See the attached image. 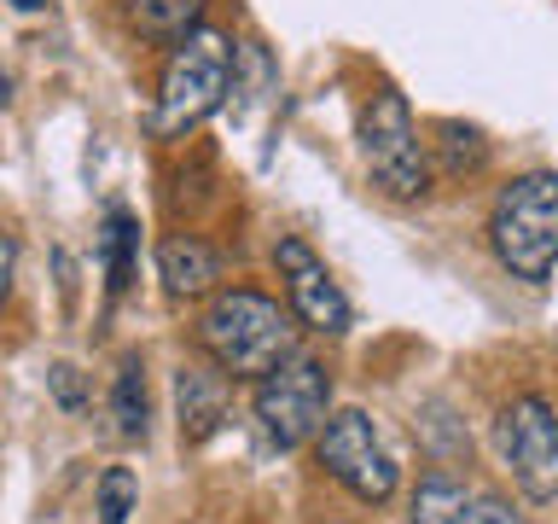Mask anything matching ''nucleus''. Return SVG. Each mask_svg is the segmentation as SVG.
<instances>
[{"label":"nucleus","mask_w":558,"mask_h":524,"mask_svg":"<svg viewBox=\"0 0 558 524\" xmlns=\"http://www.w3.org/2000/svg\"><path fill=\"white\" fill-rule=\"evenodd\" d=\"M320 466L338 478L355 501L366 507H384L396 496V461H390V449L378 443V431H373V419H366L361 408H343V414H331L320 419Z\"/></svg>","instance_id":"7"},{"label":"nucleus","mask_w":558,"mask_h":524,"mask_svg":"<svg viewBox=\"0 0 558 524\" xmlns=\"http://www.w3.org/2000/svg\"><path fill=\"white\" fill-rule=\"evenodd\" d=\"M361 146H366V169L373 181L390 192V199H425L430 192V164H425V146H418V129H413V111L396 87L373 94L361 117Z\"/></svg>","instance_id":"4"},{"label":"nucleus","mask_w":558,"mask_h":524,"mask_svg":"<svg viewBox=\"0 0 558 524\" xmlns=\"http://www.w3.org/2000/svg\"><path fill=\"white\" fill-rule=\"evenodd\" d=\"M111 414H117V431L122 437H146V373H140V361H129L117 373Z\"/></svg>","instance_id":"14"},{"label":"nucleus","mask_w":558,"mask_h":524,"mask_svg":"<svg viewBox=\"0 0 558 524\" xmlns=\"http://www.w3.org/2000/svg\"><path fill=\"white\" fill-rule=\"evenodd\" d=\"M198 344L216 356L221 373L233 379H262L268 367H279L286 356H296V326L291 314L274 303L268 291L233 286L198 314Z\"/></svg>","instance_id":"1"},{"label":"nucleus","mask_w":558,"mask_h":524,"mask_svg":"<svg viewBox=\"0 0 558 524\" xmlns=\"http://www.w3.org/2000/svg\"><path fill=\"white\" fill-rule=\"evenodd\" d=\"M134 501H140L134 472H129V466H111V472L99 478V524H129Z\"/></svg>","instance_id":"15"},{"label":"nucleus","mask_w":558,"mask_h":524,"mask_svg":"<svg viewBox=\"0 0 558 524\" xmlns=\"http://www.w3.org/2000/svg\"><path fill=\"white\" fill-rule=\"evenodd\" d=\"M52 391H59V402H64V408H76V402H82L76 367H52Z\"/></svg>","instance_id":"17"},{"label":"nucleus","mask_w":558,"mask_h":524,"mask_svg":"<svg viewBox=\"0 0 558 524\" xmlns=\"http://www.w3.org/2000/svg\"><path fill=\"white\" fill-rule=\"evenodd\" d=\"M227 87H233V41L221 29H186L174 41L169 64H163V82H157V111H151V134H186L198 129L204 117L221 111Z\"/></svg>","instance_id":"3"},{"label":"nucleus","mask_w":558,"mask_h":524,"mask_svg":"<svg viewBox=\"0 0 558 524\" xmlns=\"http://www.w3.org/2000/svg\"><path fill=\"white\" fill-rule=\"evenodd\" d=\"M134 245H140L134 216H129V210H111V216H105V239H99L105 269H111V291H122L134 279Z\"/></svg>","instance_id":"13"},{"label":"nucleus","mask_w":558,"mask_h":524,"mask_svg":"<svg viewBox=\"0 0 558 524\" xmlns=\"http://www.w3.org/2000/svg\"><path fill=\"white\" fill-rule=\"evenodd\" d=\"M174 391H181V431L192 437V443L221 426V414H227V379H221V373H204V367H181Z\"/></svg>","instance_id":"10"},{"label":"nucleus","mask_w":558,"mask_h":524,"mask_svg":"<svg viewBox=\"0 0 558 524\" xmlns=\"http://www.w3.org/2000/svg\"><path fill=\"white\" fill-rule=\"evenodd\" d=\"M488 245H495L500 269L512 279L547 286L553 257H558V175L553 169H530L500 187L495 216H488Z\"/></svg>","instance_id":"2"},{"label":"nucleus","mask_w":558,"mask_h":524,"mask_svg":"<svg viewBox=\"0 0 558 524\" xmlns=\"http://www.w3.org/2000/svg\"><path fill=\"white\" fill-rule=\"evenodd\" d=\"M274 262H279V279H286V291H291V309L303 314V326L314 332H326V338H343L349 332V297L338 291V279L326 274V262L308 251L303 239H279L274 245Z\"/></svg>","instance_id":"8"},{"label":"nucleus","mask_w":558,"mask_h":524,"mask_svg":"<svg viewBox=\"0 0 558 524\" xmlns=\"http://www.w3.org/2000/svg\"><path fill=\"white\" fill-rule=\"evenodd\" d=\"M12 7H17V12H35V7H41V0H12Z\"/></svg>","instance_id":"20"},{"label":"nucleus","mask_w":558,"mask_h":524,"mask_svg":"<svg viewBox=\"0 0 558 524\" xmlns=\"http://www.w3.org/2000/svg\"><path fill=\"white\" fill-rule=\"evenodd\" d=\"M7 105H12V82L0 76V111H7Z\"/></svg>","instance_id":"19"},{"label":"nucleus","mask_w":558,"mask_h":524,"mask_svg":"<svg viewBox=\"0 0 558 524\" xmlns=\"http://www.w3.org/2000/svg\"><path fill=\"white\" fill-rule=\"evenodd\" d=\"M326 402H331V373L314 356H286L256 384V419L268 431V443L279 449L308 443L326 419Z\"/></svg>","instance_id":"5"},{"label":"nucleus","mask_w":558,"mask_h":524,"mask_svg":"<svg viewBox=\"0 0 558 524\" xmlns=\"http://www.w3.org/2000/svg\"><path fill=\"white\" fill-rule=\"evenodd\" d=\"M157 274H163L169 297H198V291H209L221 279V257L209 251L204 239L174 234V239L157 245Z\"/></svg>","instance_id":"9"},{"label":"nucleus","mask_w":558,"mask_h":524,"mask_svg":"<svg viewBox=\"0 0 558 524\" xmlns=\"http://www.w3.org/2000/svg\"><path fill=\"white\" fill-rule=\"evenodd\" d=\"M495 449L535 507H547L558 496V426H553L547 396H518L512 408H500Z\"/></svg>","instance_id":"6"},{"label":"nucleus","mask_w":558,"mask_h":524,"mask_svg":"<svg viewBox=\"0 0 558 524\" xmlns=\"http://www.w3.org/2000/svg\"><path fill=\"white\" fill-rule=\"evenodd\" d=\"M12 269H17V239L0 234V303H7V291H12Z\"/></svg>","instance_id":"18"},{"label":"nucleus","mask_w":558,"mask_h":524,"mask_svg":"<svg viewBox=\"0 0 558 524\" xmlns=\"http://www.w3.org/2000/svg\"><path fill=\"white\" fill-rule=\"evenodd\" d=\"M453 524H530V519H523L512 501H500V496H471Z\"/></svg>","instance_id":"16"},{"label":"nucleus","mask_w":558,"mask_h":524,"mask_svg":"<svg viewBox=\"0 0 558 524\" xmlns=\"http://www.w3.org/2000/svg\"><path fill=\"white\" fill-rule=\"evenodd\" d=\"M122 12L146 41H181L186 29H198L204 0H122Z\"/></svg>","instance_id":"11"},{"label":"nucleus","mask_w":558,"mask_h":524,"mask_svg":"<svg viewBox=\"0 0 558 524\" xmlns=\"http://www.w3.org/2000/svg\"><path fill=\"white\" fill-rule=\"evenodd\" d=\"M471 501V489L460 478H448V472H430V478H418L413 489V524H453L460 519V507Z\"/></svg>","instance_id":"12"}]
</instances>
